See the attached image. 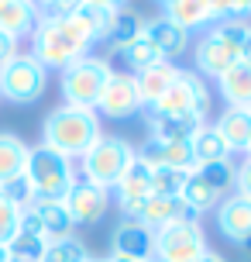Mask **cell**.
<instances>
[{
    "label": "cell",
    "instance_id": "28",
    "mask_svg": "<svg viewBox=\"0 0 251 262\" xmlns=\"http://www.w3.org/2000/svg\"><path fill=\"white\" fill-rule=\"evenodd\" d=\"M107 38H110V45H114L117 52H124L131 41H138V38H141V21H138V14L117 11V14H114V21H110Z\"/></svg>",
    "mask_w": 251,
    "mask_h": 262
},
{
    "label": "cell",
    "instance_id": "49",
    "mask_svg": "<svg viewBox=\"0 0 251 262\" xmlns=\"http://www.w3.org/2000/svg\"><path fill=\"white\" fill-rule=\"evenodd\" d=\"M90 262H110V259H90Z\"/></svg>",
    "mask_w": 251,
    "mask_h": 262
},
{
    "label": "cell",
    "instance_id": "17",
    "mask_svg": "<svg viewBox=\"0 0 251 262\" xmlns=\"http://www.w3.org/2000/svg\"><path fill=\"white\" fill-rule=\"evenodd\" d=\"M141 38L152 41L162 52V59H172V55H179L186 49L189 35H186V28H179L175 21H169V17H155V21L141 25Z\"/></svg>",
    "mask_w": 251,
    "mask_h": 262
},
{
    "label": "cell",
    "instance_id": "39",
    "mask_svg": "<svg viewBox=\"0 0 251 262\" xmlns=\"http://www.w3.org/2000/svg\"><path fill=\"white\" fill-rule=\"evenodd\" d=\"M207 4V11H210V17H241V7L238 0H203Z\"/></svg>",
    "mask_w": 251,
    "mask_h": 262
},
{
    "label": "cell",
    "instance_id": "48",
    "mask_svg": "<svg viewBox=\"0 0 251 262\" xmlns=\"http://www.w3.org/2000/svg\"><path fill=\"white\" fill-rule=\"evenodd\" d=\"M241 245H244V249H248V252H251V238H248V242H241Z\"/></svg>",
    "mask_w": 251,
    "mask_h": 262
},
{
    "label": "cell",
    "instance_id": "54",
    "mask_svg": "<svg viewBox=\"0 0 251 262\" xmlns=\"http://www.w3.org/2000/svg\"><path fill=\"white\" fill-rule=\"evenodd\" d=\"M0 4H7V0H0Z\"/></svg>",
    "mask_w": 251,
    "mask_h": 262
},
{
    "label": "cell",
    "instance_id": "10",
    "mask_svg": "<svg viewBox=\"0 0 251 262\" xmlns=\"http://www.w3.org/2000/svg\"><path fill=\"white\" fill-rule=\"evenodd\" d=\"M62 204H66L72 224H93V221H100V217L107 214L110 196H107L104 186L90 183V180H76V183L69 186V193L62 196Z\"/></svg>",
    "mask_w": 251,
    "mask_h": 262
},
{
    "label": "cell",
    "instance_id": "16",
    "mask_svg": "<svg viewBox=\"0 0 251 262\" xmlns=\"http://www.w3.org/2000/svg\"><path fill=\"white\" fill-rule=\"evenodd\" d=\"M217 224L231 242H248L251 238V196H231L217 210Z\"/></svg>",
    "mask_w": 251,
    "mask_h": 262
},
{
    "label": "cell",
    "instance_id": "45",
    "mask_svg": "<svg viewBox=\"0 0 251 262\" xmlns=\"http://www.w3.org/2000/svg\"><path fill=\"white\" fill-rule=\"evenodd\" d=\"M238 7H241V14H251V0H238Z\"/></svg>",
    "mask_w": 251,
    "mask_h": 262
},
{
    "label": "cell",
    "instance_id": "25",
    "mask_svg": "<svg viewBox=\"0 0 251 262\" xmlns=\"http://www.w3.org/2000/svg\"><path fill=\"white\" fill-rule=\"evenodd\" d=\"M193 156H196V166H203V162H227V156H231V148L224 145V138L217 135V128H203L193 135Z\"/></svg>",
    "mask_w": 251,
    "mask_h": 262
},
{
    "label": "cell",
    "instance_id": "14",
    "mask_svg": "<svg viewBox=\"0 0 251 262\" xmlns=\"http://www.w3.org/2000/svg\"><path fill=\"white\" fill-rule=\"evenodd\" d=\"M141 159L148 166H169V169H179V172L196 169V156H193L189 142H148Z\"/></svg>",
    "mask_w": 251,
    "mask_h": 262
},
{
    "label": "cell",
    "instance_id": "6",
    "mask_svg": "<svg viewBox=\"0 0 251 262\" xmlns=\"http://www.w3.org/2000/svg\"><path fill=\"white\" fill-rule=\"evenodd\" d=\"M207 107H210V97H207L203 79H199L196 73H183V69H179L175 83L148 107V111H152L148 121L152 118H183V114H199V118H203Z\"/></svg>",
    "mask_w": 251,
    "mask_h": 262
},
{
    "label": "cell",
    "instance_id": "29",
    "mask_svg": "<svg viewBox=\"0 0 251 262\" xmlns=\"http://www.w3.org/2000/svg\"><path fill=\"white\" fill-rule=\"evenodd\" d=\"M76 21H80V28L90 35V41H104L107 31H110V21H114V14L107 11H96V7H86L83 4L80 11H76Z\"/></svg>",
    "mask_w": 251,
    "mask_h": 262
},
{
    "label": "cell",
    "instance_id": "51",
    "mask_svg": "<svg viewBox=\"0 0 251 262\" xmlns=\"http://www.w3.org/2000/svg\"><path fill=\"white\" fill-rule=\"evenodd\" d=\"M7 262H21V259H7Z\"/></svg>",
    "mask_w": 251,
    "mask_h": 262
},
{
    "label": "cell",
    "instance_id": "37",
    "mask_svg": "<svg viewBox=\"0 0 251 262\" xmlns=\"http://www.w3.org/2000/svg\"><path fill=\"white\" fill-rule=\"evenodd\" d=\"M0 193L7 196L11 204H17L21 210L31 207V200H35V190H31V183H28V176H24V172H21V176H14L11 183H4V186H0Z\"/></svg>",
    "mask_w": 251,
    "mask_h": 262
},
{
    "label": "cell",
    "instance_id": "1",
    "mask_svg": "<svg viewBox=\"0 0 251 262\" xmlns=\"http://www.w3.org/2000/svg\"><path fill=\"white\" fill-rule=\"evenodd\" d=\"M31 45H35L31 55L45 69L48 66H62L66 69V66H72L76 59L86 55V49H90L93 41L80 28L76 17H69V21H45V17H38V28L31 31Z\"/></svg>",
    "mask_w": 251,
    "mask_h": 262
},
{
    "label": "cell",
    "instance_id": "20",
    "mask_svg": "<svg viewBox=\"0 0 251 262\" xmlns=\"http://www.w3.org/2000/svg\"><path fill=\"white\" fill-rule=\"evenodd\" d=\"M220 93L231 107H248L251 111V62L238 59L227 73H220Z\"/></svg>",
    "mask_w": 251,
    "mask_h": 262
},
{
    "label": "cell",
    "instance_id": "50",
    "mask_svg": "<svg viewBox=\"0 0 251 262\" xmlns=\"http://www.w3.org/2000/svg\"><path fill=\"white\" fill-rule=\"evenodd\" d=\"M159 4H165V7H169V4H172V0H159Z\"/></svg>",
    "mask_w": 251,
    "mask_h": 262
},
{
    "label": "cell",
    "instance_id": "40",
    "mask_svg": "<svg viewBox=\"0 0 251 262\" xmlns=\"http://www.w3.org/2000/svg\"><path fill=\"white\" fill-rule=\"evenodd\" d=\"M234 180H238V190L241 196H251V159L241 166V169H234Z\"/></svg>",
    "mask_w": 251,
    "mask_h": 262
},
{
    "label": "cell",
    "instance_id": "2",
    "mask_svg": "<svg viewBox=\"0 0 251 262\" xmlns=\"http://www.w3.org/2000/svg\"><path fill=\"white\" fill-rule=\"evenodd\" d=\"M41 135H45V142L48 148H55V152H62V156H83L86 148H93V142L100 138V121H96V114L93 111H83V107H59V111H52L48 118H45V128H41Z\"/></svg>",
    "mask_w": 251,
    "mask_h": 262
},
{
    "label": "cell",
    "instance_id": "24",
    "mask_svg": "<svg viewBox=\"0 0 251 262\" xmlns=\"http://www.w3.org/2000/svg\"><path fill=\"white\" fill-rule=\"evenodd\" d=\"M24 166H28V145L11 131H0V186L11 183L14 176H21Z\"/></svg>",
    "mask_w": 251,
    "mask_h": 262
},
{
    "label": "cell",
    "instance_id": "46",
    "mask_svg": "<svg viewBox=\"0 0 251 262\" xmlns=\"http://www.w3.org/2000/svg\"><path fill=\"white\" fill-rule=\"evenodd\" d=\"M7 259H11V252H7L4 245H0V262H7Z\"/></svg>",
    "mask_w": 251,
    "mask_h": 262
},
{
    "label": "cell",
    "instance_id": "8",
    "mask_svg": "<svg viewBox=\"0 0 251 262\" xmlns=\"http://www.w3.org/2000/svg\"><path fill=\"white\" fill-rule=\"evenodd\" d=\"M207 252L199 224H165L155 231V259L159 262H196Z\"/></svg>",
    "mask_w": 251,
    "mask_h": 262
},
{
    "label": "cell",
    "instance_id": "32",
    "mask_svg": "<svg viewBox=\"0 0 251 262\" xmlns=\"http://www.w3.org/2000/svg\"><path fill=\"white\" fill-rule=\"evenodd\" d=\"M41 262H90V255L83 249V242H76V238L69 235V238H62V242H48Z\"/></svg>",
    "mask_w": 251,
    "mask_h": 262
},
{
    "label": "cell",
    "instance_id": "7",
    "mask_svg": "<svg viewBox=\"0 0 251 262\" xmlns=\"http://www.w3.org/2000/svg\"><path fill=\"white\" fill-rule=\"evenodd\" d=\"M45 66L35 55H14L11 62L0 66V93L14 104H35L45 93Z\"/></svg>",
    "mask_w": 251,
    "mask_h": 262
},
{
    "label": "cell",
    "instance_id": "34",
    "mask_svg": "<svg viewBox=\"0 0 251 262\" xmlns=\"http://www.w3.org/2000/svg\"><path fill=\"white\" fill-rule=\"evenodd\" d=\"M17 228H21V207H17V204H11L7 196L0 193V245H4V249L14 242Z\"/></svg>",
    "mask_w": 251,
    "mask_h": 262
},
{
    "label": "cell",
    "instance_id": "44",
    "mask_svg": "<svg viewBox=\"0 0 251 262\" xmlns=\"http://www.w3.org/2000/svg\"><path fill=\"white\" fill-rule=\"evenodd\" d=\"M196 262H224V259H220V255H213V252H203Z\"/></svg>",
    "mask_w": 251,
    "mask_h": 262
},
{
    "label": "cell",
    "instance_id": "26",
    "mask_svg": "<svg viewBox=\"0 0 251 262\" xmlns=\"http://www.w3.org/2000/svg\"><path fill=\"white\" fill-rule=\"evenodd\" d=\"M189 204V207L196 210V214H203V210H210L217 200H220V193L213 190L207 180H199L196 172H186V183H183V193H179Z\"/></svg>",
    "mask_w": 251,
    "mask_h": 262
},
{
    "label": "cell",
    "instance_id": "4",
    "mask_svg": "<svg viewBox=\"0 0 251 262\" xmlns=\"http://www.w3.org/2000/svg\"><path fill=\"white\" fill-rule=\"evenodd\" d=\"M107 79H110V66L104 59H93V55H83L72 66H66L62 73V97H66L69 107H83V111H93L100 93H104Z\"/></svg>",
    "mask_w": 251,
    "mask_h": 262
},
{
    "label": "cell",
    "instance_id": "23",
    "mask_svg": "<svg viewBox=\"0 0 251 262\" xmlns=\"http://www.w3.org/2000/svg\"><path fill=\"white\" fill-rule=\"evenodd\" d=\"M203 128L199 114L183 118H152V142H193V135Z\"/></svg>",
    "mask_w": 251,
    "mask_h": 262
},
{
    "label": "cell",
    "instance_id": "3",
    "mask_svg": "<svg viewBox=\"0 0 251 262\" xmlns=\"http://www.w3.org/2000/svg\"><path fill=\"white\" fill-rule=\"evenodd\" d=\"M24 176L35 196L41 200H62L69 193V186L76 183V172L69 166V159L62 152H55L48 145H38V148H28V166Z\"/></svg>",
    "mask_w": 251,
    "mask_h": 262
},
{
    "label": "cell",
    "instance_id": "30",
    "mask_svg": "<svg viewBox=\"0 0 251 262\" xmlns=\"http://www.w3.org/2000/svg\"><path fill=\"white\" fill-rule=\"evenodd\" d=\"M186 183V172L169 166H152V193L155 196H179Z\"/></svg>",
    "mask_w": 251,
    "mask_h": 262
},
{
    "label": "cell",
    "instance_id": "9",
    "mask_svg": "<svg viewBox=\"0 0 251 262\" xmlns=\"http://www.w3.org/2000/svg\"><path fill=\"white\" fill-rule=\"evenodd\" d=\"M128 214L148 231H159L165 224H196V217H199L183 196H155V193L148 200H141L138 207H131Z\"/></svg>",
    "mask_w": 251,
    "mask_h": 262
},
{
    "label": "cell",
    "instance_id": "36",
    "mask_svg": "<svg viewBox=\"0 0 251 262\" xmlns=\"http://www.w3.org/2000/svg\"><path fill=\"white\" fill-rule=\"evenodd\" d=\"M213 35L224 41L227 49H234V52L241 55V45H244V38L251 35V25H248V21H241V17H231V21H224Z\"/></svg>",
    "mask_w": 251,
    "mask_h": 262
},
{
    "label": "cell",
    "instance_id": "19",
    "mask_svg": "<svg viewBox=\"0 0 251 262\" xmlns=\"http://www.w3.org/2000/svg\"><path fill=\"white\" fill-rule=\"evenodd\" d=\"M175 76H179V69L172 62H159L152 66V69H141L138 76H134V86H138V97H141V104H155L162 93L169 90L172 83H175Z\"/></svg>",
    "mask_w": 251,
    "mask_h": 262
},
{
    "label": "cell",
    "instance_id": "43",
    "mask_svg": "<svg viewBox=\"0 0 251 262\" xmlns=\"http://www.w3.org/2000/svg\"><path fill=\"white\" fill-rule=\"evenodd\" d=\"M241 59H244V62H251V35L244 38V45H241Z\"/></svg>",
    "mask_w": 251,
    "mask_h": 262
},
{
    "label": "cell",
    "instance_id": "47",
    "mask_svg": "<svg viewBox=\"0 0 251 262\" xmlns=\"http://www.w3.org/2000/svg\"><path fill=\"white\" fill-rule=\"evenodd\" d=\"M110 262H134V259H117V255H114V259H110Z\"/></svg>",
    "mask_w": 251,
    "mask_h": 262
},
{
    "label": "cell",
    "instance_id": "31",
    "mask_svg": "<svg viewBox=\"0 0 251 262\" xmlns=\"http://www.w3.org/2000/svg\"><path fill=\"white\" fill-rule=\"evenodd\" d=\"M45 249H48V242H45V238H38V235H24V231H17V235H14V242L7 245L11 259H21V262H41Z\"/></svg>",
    "mask_w": 251,
    "mask_h": 262
},
{
    "label": "cell",
    "instance_id": "12",
    "mask_svg": "<svg viewBox=\"0 0 251 262\" xmlns=\"http://www.w3.org/2000/svg\"><path fill=\"white\" fill-rule=\"evenodd\" d=\"M114 255L134 262H152L155 255V231L141 228L138 221H128L114 231Z\"/></svg>",
    "mask_w": 251,
    "mask_h": 262
},
{
    "label": "cell",
    "instance_id": "41",
    "mask_svg": "<svg viewBox=\"0 0 251 262\" xmlns=\"http://www.w3.org/2000/svg\"><path fill=\"white\" fill-rule=\"evenodd\" d=\"M14 55H17V41H14L11 35H4V31H0V66L11 62Z\"/></svg>",
    "mask_w": 251,
    "mask_h": 262
},
{
    "label": "cell",
    "instance_id": "27",
    "mask_svg": "<svg viewBox=\"0 0 251 262\" xmlns=\"http://www.w3.org/2000/svg\"><path fill=\"white\" fill-rule=\"evenodd\" d=\"M165 17L189 31V28L207 25V21H210V11H207V4H203V0H172Z\"/></svg>",
    "mask_w": 251,
    "mask_h": 262
},
{
    "label": "cell",
    "instance_id": "35",
    "mask_svg": "<svg viewBox=\"0 0 251 262\" xmlns=\"http://www.w3.org/2000/svg\"><path fill=\"white\" fill-rule=\"evenodd\" d=\"M193 172H196L199 180H207V183H210L217 193H224L227 186H231V180H234L231 162H203V166H196Z\"/></svg>",
    "mask_w": 251,
    "mask_h": 262
},
{
    "label": "cell",
    "instance_id": "22",
    "mask_svg": "<svg viewBox=\"0 0 251 262\" xmlns=\"http://www.w3.org/2000/svg\"><path fill=\"white\" fill-rule=\"evenodd\" d=\"M238 59H241V55L234 52V49H227V45L217 38L213 31H210L203 41H199V49H196V66L203 69V73H213V76L227 73V69L238 62Z\"/></svg>",
    "mask_w": 251,
    "mask_h": 262
},
{
    "label": "cell",
    "instance_id": "42",
    "mask_svg": "<svg viewBox=\"0 0 251 262\" xmlns=\"http://www.w3.org/2000/svg\"><path fill=\"white\" fill-rule=\"evenodd\" d=\"M86 7H96V11H107V14H117V7H124L128 0H83Z\"/></svg>",
    "mask_w": 251,
    "mask_h": 262
},
{
    "label": "cell",
    "instance_id": "18",
    "mask_svg": "<svg viewBox=\"0 0 251 262\" xmlns=\"http://www.w3.org/2000/svg\"><path fill=\"white\" fill-rule=\"evenodd\" d=\"M38 28V7L35 0H7L0 4V31L11 35L14 41L21 35H31Z\"/></svg>",
    "mask_w": 251,
    "mask_h": 262
},
{
    "label": "cell",
    "instance_id": "21",
    "mask_svg": "<svg viewBox=\"0 0 251 262\" xmlns=\"http://www.w3.org/2000/svg\"><path fill=\"white\" fill-rule=\"evenodd\" d=\"M217 135L224 138V145L234 148H248L251 142V111L248 107H227L224 118L217 121Z\"/></svg>",
    "mask_w": 251,
    "mask_h": 262
},
{
    "label": "cell",
    "instance_id": "5",
    "mask_svg": "<svg viewBox=\"0 0 251 262\" xmlns=\"http://www.w3.org/2000/svg\"><path fill=\"white\" fill-rule=\"evenodd\" d=\"M134 148L120 138H96L93 148L83 152V180H90L96 186H117L124 169L131 166Z\"/></svg>",
    "mask_w": 251,
    "mask_h": 262
},
{
    "label": "cell",
    "instance_id": "33",
    "mask_svg": "<svg viewBox=\"0 0 251 262\" xmlns=\"http://www.w3.org/2000/svg\"><path fill=\"white\" fill-rule=\"evenodd\" d=\"M124 59H128V62H131L138 73H141V69H152V66H159V62H165V59H162V52H159V49H155L148 38L131 41V45L124 49Z\"/></svg>",
    "mask_w": 251,
    "mask_h": 262
},
{
    "label": "cell",
    "instance_id": "13",
    "mask_svg": "<svg viewBox=\"0 0 251 262\" xmlns=\"http://www.w3.org/2000/svg\"><path fill=\"white\" fill-rule=\"evenodd\" d=\"M117 196H120L124 214H128L131 207H138L141 200L152 196V166H148L141 156H134L131 166L124 169V176L117 180Z\"/></svg>",
    "mask_w": 251,
    "mask_h": 262
},
{
    "label": "cell",
    "instance_id": "38",
    "mask_svg": "<svg viewBox=\"0 0 251 262\" xmlns=\"http://www.w3.org/2000/svg\"><path fill=\"white\" fill-rule=\"evenodd\" d=\"M80 7L83 0H48L45 4V21H69V17H76Z\"/></svg>",
    "mask_w": 251,
    "mask_h": 262
},
{
    "label": "cell",
    "instance_id": "53",
    "mask_svg": "<svg viewBox=\"0 0 251 262\" xmlns=\"http://www.w3.org/2000/svg\"><path fill=\"white\" fill-rule=\"evenodd\" d=\"M248 152H251V142H248Z\"/></svg>",
    "mask_w": 251,
    "mask_h": 262
},
{
    "label": "cell",
    "instance_id": "52",
    "mask_svg": "<svg viewBox=\"0 0 251 262\" xmlns=\"http://www.w3.org/2000/svg\"><path fill=\"white\" fill-rule=\"evenodd\" d=\"M38 4H48V0H38Z\"/></svg>",
    "mask_w": 251,
    "mask_h": 262
},
{
    "label": "cell",
    "instance_id": "11",
    "mask_svg": "<svg viewBox=\"0 0 251 262\" xmlns=\"http://www.w3.org/2000/svg\"><path fill=\"white\" fill-rule=\"evenodd\" d=\"M96 107L104 111L107 118H131L134 111L141 107V97H138V86H134V76H120V73H110L104 93Z\"/></svg>",
    "mask_w": 251,
    "mask_h": 262
},
{
    "label": "cell",
    "instance_id": "15",
    "mask_svg": "<svg viewBox=\"0 0 251 262\" xmlns=\"http://www.w3.org/2000/svg\"><path fill=\"white\" fill-rule=\"evenodd\" d=\"M28 210L38 217L45 242H62V238H69V231H72V217H69V210H66L62 200H41V196H35Z\"/></svg>",
    "mask_w": 251,
    "mask_h": 262
}]
</instances>
